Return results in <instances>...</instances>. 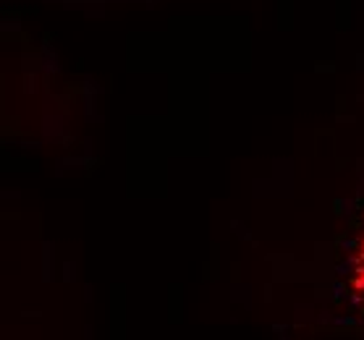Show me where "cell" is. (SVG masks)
I'll use <instances>...</instances> for the list:
<instances>
[{
    "label": "cell",
    "instance_id": "cell-1",
    "mask_svg": "<svg viewBox=\"0 0 364 340\" xmlns=\"http://www.w3.org/2000/svg\"><path fill=\"white\" fill-rule=\"evenodd\" d=\"M346 288H348V299H351L354 309L364 317V220H362V225H359V233H356V241H354V246H351V254H348Z\"/></svg>",
    "mask_w": 364,
    "mask_h": 340
}]
</instances>
